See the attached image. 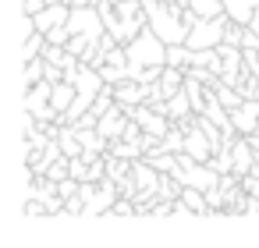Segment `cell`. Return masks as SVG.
I'll return each instance as SVG.
<instances>
[{"instance_id":"cell-17","label":"cell","mask_w":259,"mask_h":248,"mask_svg":"<svg viewBox=\"0 0 259 248\" xmlns=\"http://www.w3.org/2000/svg\"><path fill=\"white\" fill-rule=\"evenodd\" d=\"M114 4H121V0H114Z\"/></svg>"},{"instance_id":"cell-12","label":"cell","mask_w":259,"mask_h":248,"mask_svg":"<svg viewBox=\"0 0 259 248\" xmlns=\"http://www.w3.org/2000/svg\"><path fill=\"white\" fill-rule=\"evenodd\" d=\"M185 135H188V131L174 121V128L160 138V149H167V153H181V149H185ZM153 153H156V149H153Z\"/></svg>"},{"instance_id":"cell-11","label":"cell","mask_w":259,"mask_h":248,"mask_svg":"<svg viewBox=\"0 0 259 248\" xmlns=\"http://www.w3.org/2000/svg\"><path fill=\"white\" fill-rule=\"evenodd\" d=\"M224 11H227L234 22H241V25H248L252 15H255V8L248 4V0H224Z\"/></svg>"},{"instance_id":"cell-4","label":"cell","mask_w":259,"mask_h":248,"mask_svg":"<svg viewBox=\"0 0 259 248\" xmlns=\"http://www.w3.org/2000/svg\"><path fill=\"white\" fill-rule=\"evenodd\" d=\"M68 18H71V4L57 0V4H47L39 15H32V25H36L39 32H50V29H57V25H68Z\"/></svg>"},{"instance_id":"cell-13","label":"cell","mask_w":259,"mask_h":248,"mask_svg":"<svg viewBox=\"0 0 259 248\" xmlns=\"http://www.w3.org/2000/svg\"><path fill=\"white\" fill-rule=\"evenodd\" d=\"M47 78V57H32L25 61V85H36Z\"/></svg>"},{"instance_id":"cell-15","label":"cell","mask_w":259,"mask_h":248,"mask_svg":"<svg viewBox=\"0 0 259 248\" xmlns=\"http://www.w3.org/2000/svg\"><path fill=\"white\" fill-rule=\"evenodd\" d=\"M248 29H252V32H255V36H259V11H255V15H252V22H248Z\"/></svg>"},{"instance_id":"cell-1","label":"cell","mask_w":259,"mask_h":248,"mask_svg":"<svg viewBox=\"0 0 259 248\" xmlns=\"http://www.w3.org/2000/svg\"><path fill=\"white\" fill-rule=\"evenodd\" d=\"M146 4V15H149V29L167 43V46H178L188 39L192 25L199 22V15H192L181 0H174V4H167V0H142Z\"/></svg>"},{"instance_id":"cell-7","label":"cell","mask_w":259,"mask_h":248,"mask_svg":"<svg viewBox=\"0 0 259 248\" xmlns=\"http://www.w3.org/2000/svg\"><path fill=\"white\" fill-rule=\"evenodd\" d=\"M185 82H188V68H178V64H167V68H163V75H160V85H163V92H167V96L181 92V89H185Z\"/></svg>"},{"instance_id":"cell-16","label":"cell","mask_w":259,"mask_h":248,"mask_svg":"<svg viewBox=\"0 0 259 248\" xmlns=\"http://www.w3.org/2000/svg\"><path fill=\"white\" fill-rule=\"evenodd\" d=\"M167 4H174V0H167Z\"/></svg>"},{"instance_id":"cell-5","label":"cell","mask_w":259,"mask_h":248,"mask_svg":"<svg viewBox=\"0 0 259 248\" xmlns=\"http://www.w3.org/2000/svg\"><path fill=\"white\" fill-rule=\"evenodd\" d=\"M114 100L132 114L139 103H146V85H142V82H135V78H124V82H117V85H114Z\"/></svg>"},{"instance_id":"cell-6","label":"cell","mask_w":259,"mask_h":248,"mask_svg":"<svg viewBox=\"0 0 259 248\" xmlns=\"http://www.w3.org/2000/svg\"><path fill=\"white\" fill-rule=\"evenodd\" d=\"M231 121H234V128H238L241 135L259 131V100H255V96H252V100H245L238 110H231Z\"/></svg>"},{"instance_id":"cell-9","label":"cell","mask_w":259,"mask_h":248,"mask_svg":"<svg viewBox=\"0 0 259 248\" xmlns=\"http://www.w3.org/2000/svg\"><path fill=\"white\" fill-rule=\"evenodd\" d=\"M181 4H185L192 15H199V18H217V15H224V0H181Z\"/></svg>"},{"instance_id":"cell-2","label":"cell","mask_w":259,"mask_h":248,"mask_svg":"<svg viewBox=\"0 0 259 248\" xmlns=\"http://www.w3.org/2000/svg\"><path fill=\"white\" fill-rule=\"evenodd\" d=\"M128 71H132V78L142 71V68H153V64H167V43L146 25L128 46Z\"/></svg>"},{"instance_id":"cell-3","label":"cell","mask_w":259,"mask_h":248,"mask_svg":"<svg viewBox=\"0 0 259 248\" xmlns=\"http://www.w3.org/2000/svg\"><path fill=\"white\" fill-rule=\"evenodd\" d=\"M227 22H231V15L224 11V15H217V18H199L195 25H192V32H188V46L192 50H209V46H220L224 43V29H227Z\"/></svg>"},{"instance_id":"cell-8","label":"cell","mask_w":259,"mask_h":248,"mask_svg":"<svg viewBox=\"0 0 259 248\" xmlns=\"http://www.w3.org/2000/svg\"><path fill=\"white\" fill-rule=\"evenodd\" d=\"M188 114H195V110H192V100H188L185 89L174 92V96H167V117H170V121H181V117H188Z\"/></svg>"},{"instance_id":"cell-14","label":"cell","mask_w":259,"mask_h":248,"mask_svg":"<svg viewBox=\"0 0 259 248\" xmlns=\"http://www.w3.org/2000/svg\"><path fill=\"white\" fill-rule=\"evenodd\" d=\"M47 8V0H25V4H22V15H39Z\"/></svg>"},{"instance_id":"cell-10","label":"cell","mask_w":259,"mask_h":248,"mask_svg":"<svg viewBox=\"0 0 259 248\" xmlns=\"http://www.w3.org/2000/svg\"><path fill=\"white\" fill-rule=\"evenodd\" d=\"M43 46H47V32H29L25 43H22V61H32V57H43Z\"/></svg>"}]
</instances>
